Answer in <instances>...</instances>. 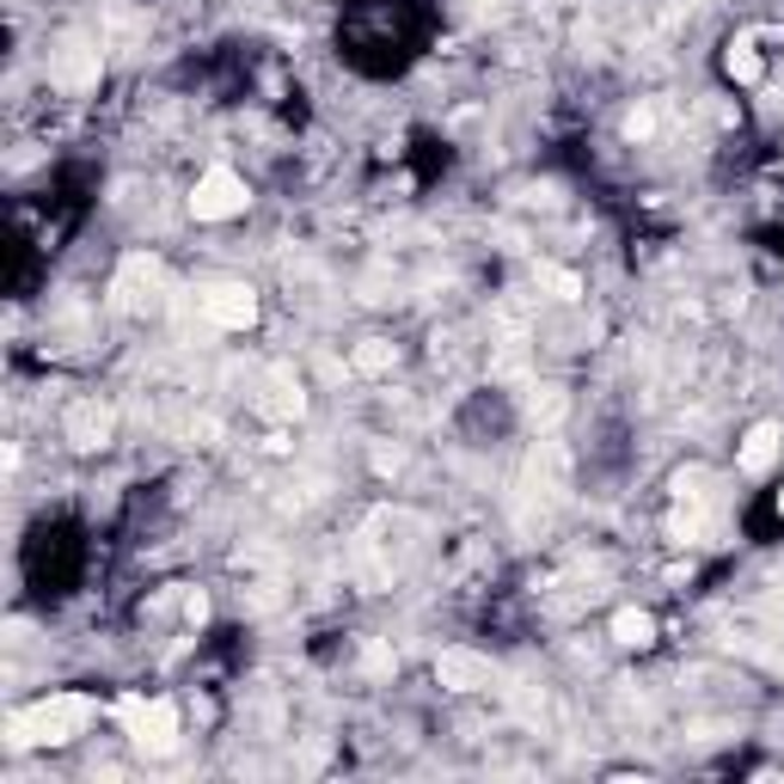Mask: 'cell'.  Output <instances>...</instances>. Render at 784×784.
I'll use <instances>...</instances> for the list:
<instances>
[{"instance_id":"cell-1","label":"cell","mask_w":784,"mask_h":784,"mask_svg":"<svg viewBox=\"0 0 784 784\" xmlns=\"http://www.w3.org/2000/svg\"><path fill=\"white\" fill-rule=\"evenodd\" d=\"M86 723H93V699L56 692V699H44V705L13 717V748H62V741H74Z\"/></svg>"},{"instance_id":"cell-2","label":"cell","mask_w":784,"mask_h":784,"mask_svg":"<svg viewBox=\"0 0 784 784\" xmlns=\"http://www.w3.org/2000/svg\"><path fill=\"white\" fill-rule=\"evenodd\" d=\"M110 301H117V313H129V319L160 313V301H166V264H160L154 251H129V258L117 264Z\"/></svg>"},{"instance_id":"cell-3","label":"cell","mask_w":784,"mask_h":784,"mask_svg":"<svg viewBox=\"0 0 784 784\" xmlns=\"http://www.w3.org/2000/svg\"><path fill=\"white\" fill-rule=\"evenodd\" d=\"M117 717H124L129 741H136L141 753H172L178 748V705H172V699H124Z\"/></svg>"},{"instance_id":"cell-4","label":"cell","mask_w":784,"mask_h":784,"mask_svg":"<svg viewBox=\"0 0 784 784\" xmlns=\"http://www.w3.org/2000/svg\"><path fill=\"white\" fill-rule=\"evenodd\" d=\"M246 178L233 166H209L197 178V190H190V215L197 221H233V215H246Z\"/></svg>"},{"instance_id":"cell-5","label":"cell","mask_w":784,"mask_h":784,"mask_svg":"<svg viewBox=\"0 0 784 784\" xmlns=\"http://www.w3.org/2000/svg\"><path fill=\"white\" fill-rule=\"evenodd\" d=\"M110 435H117V405L110 399H74L62 417V442L80 447V454H98V447H110Z\"/></svg>"},{"instance_id":"cell-6","label":"cell","mask_w":784,"mask_h":784,"mask_svg":"<svg viewBox=\"0 0 784 784\" xmlns=\"http://www.w3.org/2000/svg\"><path fill=\"white\" fill-rule=\"evenodd\" d=\"M98 68H105V56H98V44H86V37H62V44L49 49V74H56V86H68V93H86L98 80Z\"/></svg>"},{"instance_id":"cell-7","label":"cell","mask_w":784,"mask_h":784,"mask_svg":"<svg viewBox=\"0 0 784 784\" xmlns=\"http://www.w3.org/2000/svg\"><path fill=\"white\" fill-rule=\"evenodd\" d=\"M202 313L221 325V331H251L258 325V294L246 282H215V289L202 294Z\"/></svg>"},{"instance_id":"cell-8","label":"cell","mask_w":784,"mask_h":784,"mask_svg":"<svg viewBox=\"0 0 784 784\" xmlns=\"http://www.w3.org/2000/svg\"><path fill=\"white\" fill-rule=\"evenodd\" d=\"M435 680L447 692H484L491 687V662L478 656V650H442L435 656Z\"/></svg>"},{"instance_id":"cell-9","label":"cell","mask_w":784,"mask_h":784,"mask_svg":"<svg viewBox=\"0 0 784 784\" xmlns=\"http://www.w3.org/2000/svg\"><path fill=\"white\" fill-rule=\"evenodd\" d=\"M258 411L270 417V423H294V417L307 411V393H301V381H294V368H270V374H264Z\"/></svg>"},{"instance_id":"cell-10","label":"cell","mask_w":784,"mask_h":784,"mask_svg":"<svg viewBox=\"0 0 784 784\" xmlns=\"http://www.w3.org/2000/svg\"><path fill=\"white\" fill-rule=\"evenodd\" d=\"M779 454H784V430H779V423H753L748 442H741V460L736 466L748 478H767L772 466H779Z\"/></svg>"},{"instance_id":"cell-11","label":"cell","mask_w":784,"mask_h":784,"mask_svg":"<svg viewBox=\"0 0 784 784\" xmlns=\"http://www.w3.org/2000/svg\"><path fill=\"white\" fill-rule=\"evenodd\" d=\"M613 644L650 650V644H656V619H650L644 607H619V613H613Z\"/></svg>"},{"instance_id":"cell-12","label":"cell","mask_w":784,"mask_h":784,"mask_svg":"<svg viewBox=\"0 0 784 784\" xmlns=\"http://www.w3.org/2000/svg\"><path fill=\"white\" fill-rule=\"evenodd\" d=\"M350 368H355V374H393V368H399V343L362 338V343L350 350Z\"/></svg>"},{"instance_id":"cell-13","label":"cell","mask_w":784,"mask_h":784,"mask_svg":"<svg viewBox=\"0 0 784 784\" xmlns=\"http://www.w3.org/2000/svg\"><path fill=\"white\" fill-rule=\"evenodd\" d=\"M723 74L741 80V86H760V74H767V62L753 56V37H741V44L723 49Z\"/></svg>"},{"instance_id":"cell-14","label":"cell","mask_w":784,"mask_h":784,"mask_svg":"<svg viewBox=\"0 0 784 784\" xmlns=\"http://www.w3.org/2000/svg\"><path fill=\"white\" fill-rule=\"evenodd\" d=\"M668 539H675V546H699V539H705V515H699V503H680L675 508V522H668Z\"/></svg>"},{"instance_id":"cell-15","label":"cell","mask_w":784,"mask_h":784,"mask_svg":"<svg viewBox=\"0 0 784 784\" xmlns=\"http://www.w3.org/2000/svg\"><path fill=\"white\" fill-rule=\"evenodd\" d=\"M527 417H534V423H558V417H564V386H534Z\"/></svg>"},{"instance_id":"cell-16","label":"cell","mask_w":784,"mask_h":784,"mask_svg":"<svg viewBox=\"0 0 784 784\" xmlns=\"http://www.w3.org/2000/svg\"><path fill=\"white\" fill-rule=\"evenodd\" d=\"M393 668H399V662H393V650H386L381 637H368V644H362V675L386 680V675H393Z\"/></svg>"},{"instance_id":"cell-17","label":"cell","mask_w":784,"mask_h":784,"mask_svg":"<svg viewBox=\"0 0 784 784\" xmlns=\"http://www.w3.org/2000/svg\"><path fill=\"white\" fill-rule=\"evenodd\" d=\"M705 484H711L705 466H692V472H675V496H680V503H705Z\"/></svg>"},{"instance_id":"cell-18","label":"cell","mask_w":784,"mask_h":784,"mask_svg":"<svg viewBox=\"0 0 784 784\" xmlns=\"http://www.w3.org/2000/svg\"><path fill=\"white\" fill-rule=\"evenodd\" d=\"M539 282H546V289H552L558 301H576V294H583V282L570 277V270H539Z\"/></svg>"},{"instance_id":"cell-19","label":"cell","mask_w":784,"mask_h":784,"mask_svg":"<svg viewBox=\"0 0 784 784\" xmlns=\"http://www.w3.org/2000/svg\"><path fill=\"white\" fill-rule=\"evenodd\" d=\"M650 136H656V110L637 105V110L625 117V141H650Z\"/></svg>"},{"instance_id":"cell-20","label":"cell","mask_w":784,"mask_h":784,"mask_svg":"<svg viewBox=\"0 0 784 784\" xmlns=\"http://www.w3.org/2000/svg\"><path fill=\"white\" fill-rule=\"evenodd\" d=\"M185 613H190V625H202V619H209V595H190Z\"/></svg>"},{"instance_id":"cell-21","label":"cell","mask_w":784,"mask_h":784,"mask_svg":"<svg viewBox=\"0 0 784 784\" xmlns=\"http://www.w3.org/2000/svg\"><path fill=\"white\" fill-rule=\"evenodd\" d=\"M779 515H784V491H779Z\"/></svg>"}]
</instances>
